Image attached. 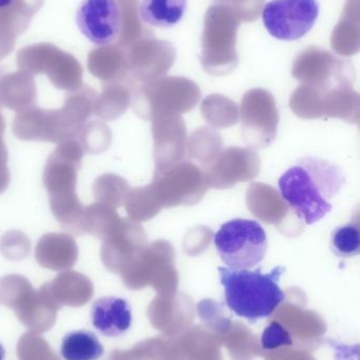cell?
Masks as SVG:
<instances>
[{
    "instance_id": "33",
    "label": "cell",
    "mask_w": 360,
    "mask_h": 360,
    "mask_svg": "<svg viewBox=\"0 0 360 360\" xmlns=\"http://www.w3.org/2000/svg\"><path fill=\"white\" fill-rule=\"evenodd\" d=\"M129 190L130 186L126 179L111 173L97 177L92 186L93 196L97 202L116 210L124 205Z\"/></svg>"
},
{
    "instance_id": "13",
    "label": "cell",
    "mask_w": 360,
    "mask_h": 360,
    "mask_svg": "<svg viewBox=\"0 0 360 360\" xmlns=\"http://www.w3.org/2000/svg\"><path fill=\"white\" fill-rule=\"evenodd\" d=\"M294 77L302 84L327 89L352 84L355 72L350 61L338 58L323 49L311 46L300 53L293 65Z\"/></svg>"
},
{
    "instance_id": "34",
    "label": "cell",
    "mask_w": 360,
    "mask_h": 360,
    "mask_svg": "<svg viewBox=\"0 0 360 360\" xmlns=\"http://www.w3.org/2000/svg\"><path fill=\"white\" fill-rule=\"evenodd\" d=\"M331 250L342 258L357 256L360 252V226L359 213L346 226L335 229L331 235Z\"/></svg>"
},
{
    "instance_id": "15",
    "label": "cell",
    "mask_w": 360,
    "mask_h": 360,
    "mask_svg": "<svg viewBox=\"0 0 360 360\" xmlns=\"http://www.w3.org/2000/svg\"><path fill=\"white\" fill-rule=\"evenodd\" d=\"M147 245V235L141 224L120 217V221L103 239L101 262L108 270L122 274Z\"/></svg>"
},
{
    "instance_id": "8",
    "label": "cell",
    "mask_w": 360,
    "mask_h": 360,
    "mask_svg": "<svg viewBox=\"0 0 360 360\" xmlns=\"http://www.w3.org/2000/svg\"><path fill=\"white\" fill-rule=\"evenodd\" d=\"M17 67L31 75L44 74L58 90L72 92L82 86L84 69L80 61L49 42L31 44L20 49L16 56Z\"/></svg>"
},
{
    "instance_id": "26",
    "label": "cell",
    "mask_w": 360,
    "mask_h": 360,
    "mask_svg": "<svg viewBox=\"0 0 360 360\" xmlns=\"http://www.w3.org/2000/svg\"><path fill=\"white\" fill-rule=\"evenodd\" d=\"M187 0H142L139 19L151 27H170L183 18Z\"/></svg>"
},
{
    "instance_id": "36",
    "label": "cell",
    "mask_w": 360,
    "mask_h": 360,
    "mask_svg": "<svg viewBox=\"0 0 360 360\" xmlns=\"http://www.w3.org/2000/svg\"><path fill=\"white\" fill-rule=\"evenodd\" d=\"M19 360H61L40 334L27 332L21 336L17 344Z\"/></svg>"
},
{
    "instance_id": "31",
    "label": "cell",
    "mask_w": 360,
    "mask_h": 360,
    "mask_svg": "<svg viewBox=\"0 0 360 360\" xmlns=\"http://www.w3.org/2000/svg\"><path fill=\"white\" fill-rule=\"evenodd\" d=\"M123 205H125L129 219L137 222L152 219L163 210L149 184L142 188H130Z\"/></svg>"
},
{
    "instance_id": "29",
    "label": "cell",
    "mask_w": 360,
    "mask_h": 360,
    "mask_svg": "<svg viewBox=\"0 0 360 360\" xmlns=\"http://www.w3.org/2000/svg\"><path fill=\"white\" fill-rule=\"evenodd\" d=\"M122 18V31L118 44L128 48L142 38L151 37L152 31L142 25L139 15V0H116Z\"/></svg>"
},
{
    "instance_id": "12",
    "label": "cell",
    "mask_w": 360,
    "mask_h": 360,
    "mask_svg": "<svg viewBox=\"0 0 360 360\" xmlns=\"http://www.w3.org/2000/svg\"><path fill=\"white\" fill-rule=\"evenodd\" d=\"M12 130L20 141L52 143L77 139L80 132L63 108L46 110L37 105L17 112L13 118Z\"/></svg>"
},
{
    "instance_id": "37",
    "label": "cell",
    "mask_w": 360,
    "mask_h": 360,
    "mask_svg": "<svg viewBox=\"0 0 360 360\" xmlns=\"http://www.w3.org/2000/svg\"><path fill=\"white\" fill-rule=\"evenodd\" d=\"M31 252V241L20 231H8L0 238V253L8 260H23Z\"/></svg>"
},
{
    "instance_id": "18",
    "label": "cell",
    "mask_w": 360,
    "mask_h": 360,
    "mask_svg": "<svg viewBox=\"0 0 360 360\" xmlns=\"http://www.w3.org/2000/svg\"><path fill=\"white\" fill-rule=\"evenodd\" d=\"M247 205L254 216L268 224H275L283 234L302 232L304 224L292 213L281 195L273 186L253 184L247 192Z\"/></svg>"
},
{
    "instance_id": "25",
    "label": "cell",
    "mask_w": 360,
    "mask_h": 360,
    "mask_svg": "<svg viewBox=\"0 0 360 360\" xmlns=\"http://www.w3.org/2000/svg\"><path fill=\"white\" fill-rule=\"evenodd\" d=\"M135 88L124 82H103V92L97 97L93 114L108 122L118 120L130 107Z\"/></svg>"
},
{
    "instance_id": "39",
    "label": "cell",
    "mask_w": 360,
    "mask_h": 360,
    "mask_svg": "<svg viewBox=\"0 0 360 360\" xmlns=\"http://www.w3.org/2000/svg\"><path fill=\"white\" fill-rule=\"evenodd\" d=\"M261 345L266 350H273L283 346H292L293 340L291 334L280 323L274 321L264 330Z\"/></svg>"
},
{
    "instance_id": "30",
    "label": "cell",
    "mask_w": 360,
    "mask_h": 360,
    "mask_svg": "<svg viewBox=\"0 0 360 360\" xmlns=\"http://www.w3.org/2000/svg\"><path fill=\"white\" fill-rule=\"evenodd\" d=\"M186 149L188 156L200 162L201 169L205 168L221 152V136L213 129L202 127L192 133Z\"/></svg>"
},
{
    "instance_id": "35",
    "label": "cell",
    "mask_w": 360,
    "mask_h": 360,
    "mask_svg": "<svg viewBox=\"0 0 360 360\" xmlns=\"http://www.w3.org/2000/svg\"><path fill=\"white\" fill-rule=\"evenodd\" d=\"M84 152L90 155L103 153L111 145L112 133L109 127L101 120L87 122L77 136Z\"/></svg>"
},
{
    "instance_id": "3",
    "label": "cell",
    "mask_w": 360,
    "mask_h": 360,
    "mask_svg": "<svg viewBox=\"0 0 360 360\" xmlns=\"http://www.w3.org/2000/svg\"><path fill=\"white\" fill-rule=\"evenodd\" d=\"M285 271L283 266H276L270 273L260 269L236 270L220 266V283L230 310L252 323L272 316L285 300V293L279 287Z\"/></svg>"
},
{
    "instance_id": "40",
    "label": "cell",
    "mask_w": 360,
    "mask_h": 360,
    "mask_svg": "<svg viewBox=\"0 0 360 360\" xmlns=\"http://www.w3.org/2000/svg\"><path fill=\"white\" fill-rule=\"evenodd\" d=\"M4 131H6V120L0 112V195L6 192L11 181L10 170L8 168V149L4 141Z\"/></svg>"
},
{
    "instance_id": "2",
    "label": "cell",
    "mask_w": 360,
    "mask_h": 360,
    "mask_svg": "<svg viewBox=\"0 0 360 360\" xmlns=\"http://www.w3.org/2000/svg\"><path fill=\"white\" fill-rule=\"evenodd\" d=\"M84 153L77 139L58 143L49 156L42 175L53 215L61 228L74 236L85 235L80 226L85 207L76 193L77 173Z\"/></svg>"
},
{
    "instance_id": "1",
    "label": "cell",
    "mask_w": 360,
    "mask_h": 360,
    "mask_svg": "<svg viewBox=\"0 0 360 360\" xmlns=\"http://www.w3.org/2000/svg\"><path fill=\"white\" fill-rule=\"evenodd\" d=\"M346 184L337 165L321 158H302L279 179V190L292 213L304 224H313L332 211V199Z\"/></svg>"
},
{
    "instance_id": "17",
    "label": "cell",
    "mask_w": 360,
    "mask_h": 360,
    "mask_svg": "<svg viewBox=\"0 0 360 360\" xmlns=\"http://www.w3.org/2000/svg\"><path fill=\"white\" fill-rule=\"evenodd\" d=\"M76 23L82 35L97 46L118 41L122 18L116 0H84L76 12Z\"/></svg>"
},
{
    "instance_id": "11",
    "label": "cell",
    "mask_w": 360,
    "mask_h": 360,
    "mask_svg": "<svg viewBox=\"0 0 360 360\" xmlns=\"http://www.w3.org/2000/svg\"><path fill=\"white\" fill-rule=\"evenodd\" d=\"M318 15L317 0H271L263 6L262 20L273 37L294 41L313 29Z\"/></svg>"
},
{
    "instance_id": "19",
    "label": "cell",
    "mask_w": 360,
    "mask_h": 360,
    "mask_svg": "<svg viewBox=\"0 0 360 360\" xmlns=\"http://www.w3.org/2000/svg\"><path fill=\"white\" fill-rule=\"evenodd\" d=\"M151 122L156 168L183 160L187 146V131L181 115L156 116Z\"/></svg>"
},
{
    "instance_id": "5",
    "label": "cell",
    "mask_w": 360,
    "mask_h": 360,
    "mask_svg": "<svg viewBox=\"0 0 360 360\" xmlns=\"http://www.w3.org/2000/svg\"><path fill=\"white\" fill-rule=\"evenodd\" d=\"M0 304L12 309L19 321L36 334L52 329L61 310L46 283L35 290L29 279L18 274L0 278Z\"/></svg>"
},
{
    "instance_id": "28",
    "label": "cell",
    "mask_w": 360,
    "mask_h": 360,
    "mask_svg": "<svg viewBox=\"0 0 360 360\" xmlns=\"http://www.w3.org/2000/svg\"><path fill=\"white\" fill-rule=\"evenodd\" d=\"M120 219L116 209L95 202L84 207L80 226L84 234L92 235L103 240Z\"/></svg>"
},
{
    "instance_id": "21",
    "label": "cell",
    "mask_w": 360,
    "mask_h": 360,
    "mask_svg": "<svg viewBox=\"0 0 360 360\" xmlns=\"http://www.w3.org/2000/svg\"><path fill=\"white\" fill-rule=\"evenodd\" d=\"M91 321L95 329L107 338L125 335L132 323L130 304L116 296L99 298L91 308Z\"/></svg>"
},
{
    "instance_id": "9",
    "label": "cell",
    "mask_w": 360,
    "mask_h": 360,
    "mask_svg": "<svg viewBox=\"0 0 360 360\" xmlns=\"http://www.w3.org/2000/svg\"><path fill=\"white\" fill-rule=\"evenodd\" d=\"M149 186L162 209L197 205L209 190L202 169L184 160L154 168Z\"/></svg>"
},
{
    "instance_id": "27",
    "label": "cell",
    "mask_w": 360,
    "mask_h": 360,
    "mask_svg": "<svg viewBox=\"0 0 360 360\" xmlns=\"http://www.w3.org/2000/svg\"><path fill=\"white\" fill-rule=\"evenodd\" d=\"M103 354V345L90 331L70 332L61 342V355L65 360H99Z\"/></svg>"
},
{
    "instance_id": "32",
    "label": "cell",
    "mask_w": 360,
    "mask_h": 360,
    "mask_svg": "<svg viewBox=\"0 0 360 360\" xmlns=\"http://www.w3.org/2000/svg\"><path fill=\"white\" fill-rule=\"evenodd\" d=\"M203 117L215 128H226L238 122L239 109L236 103L222 95H211L203 101Z\"/></svg>"
},
{
    "instance_id": "38",
    "label": "cell",
    "mask_w": 360,
    "mask_h": 360,
    "mask_svg": "<svg viewBox=\"0 0 360 360\" xmlns=\"http://www.w3.org/2000/svg\"><path fill=\"white\" fill-rule=\"evenodd\" d=\"M218 4L226 6L243 21H254L259 17L264 0H216Z\"/></svg>"
},
{
    "instance_id": "20",
    "label": "cell",
    "mask_w": 360,
    "mask_h": 360,
    "mask_svg": "<svg viewBox=\"0 0 360 360\" xmlns=\"http://www.w3.org/2000/svg\"><path fill=\"white\" fill-rule=\"evenodd\" d=\"M35 259L42 268L51 271H68L78 259L75 239L66 233H48L40 237L35 248Z\"/></svg>"
},
{
    "instance_id": "42",
    "label": "cell",
    "mask_w": 360,
    "mask_h": 360,
    "mask_svg": "<svg viewBox=\"0 0 360 360\" xmlns=\"http://www.w3.org/2000/svg\"><path fill=\"white\" fill-rule=\"evenodd\" d=\"M6 357V350H4V346L0 344V360H4Z\"/></svg>"
},
{
    "instance_id": "6",
    "label": "cell",
    "mask_w": 360,
    "mask_h": 360,
    "mask_svg": "<svg viewBox=\"0 0 360 360\" xmlns=\"http://www.w3.org/2000/svg\"><path fill=\"white\" fill-rule=\"evenodd\" d=\"M240 19L226 6L213 4L207 10L202 35L200 60L203 69L213 76L232 73L238 65L237 31Z\"/></svg>"
},
{
    "instance_id": "23",
    "label": "cell",
    "mask_w": 360,
    "mask_h": 360,
    "mask_svg": "<svg viewBox=\"0 0 360 360\" xmlns=\"http://www.w3.org/2000/svg\"><path fill=\"white\" fill-rule=\"evenodd\" d=\"M87 68L91 75L103 82H124L137 86L129 77L126 52L118 44H108L93 49L88 54Z\"/></svg>"
},
{
    "instance_id": "16",
    "label": "cell",
    "mask_w": 360,
    "mask_h": 360,
    "mask_svg": "<svg viewBox=\"0 0 360 360\" xmlns=\"http://www.w3.org/2000/svg\"><path fill=\"white\" fill-rule=\"evenodd\" d=\"M127 72L135 84L163 77L173 67L175 51L168 42L142 38L125 49Z\"/></svg>"
},
{
    "instance_id": "7",
    "label": "cell",
    "mask_w": 360,
    "mask_h": 360,
    "mask_svg": "<svg viewBox=\"0 0 360 360\" xmlns=\"http://www.w3.org/2000/svg\"><path fill=\"white\" fill-rule=\"evenodd\" d=\"M222 262L230 269H251L263 260L268 250L266 231L259 222L234 219L222 224L213 237Z\"/></svg>"
},
{
    "instance_id": "41",
    "label": "cell",
    "mask_w": 360,
    "mask_h": 360,
    "mask_svg": "<svg viewBox=\"0 0 360 360\" xmlns=\"http://www.w3.org/2000/svg\"><path fill=\"white\" fill-rule=\"evenodd\" d=\"M16 0H0V10L1 8H8V6H12Z\"/></svg>"
},
{
    "instance_id": "22",
    "label": "cell",
    "mask_w": 360,
    "mask_h": 360,
    "mask_svg": "<svg viewBox=\"0 0 360 360\" xmlns=\"http://www.w3.org/2000/svg\"><path fill=\"white\" fill-rule=\"evenodd\" d=\"M34 76L25 72H4L0 68V109L20 112L36 105Z\"/></svg>"
},
{
    "instance_id": "4",
    "label": "cell",
    "mask_w": 360,
    "mask_h": 360,
    "mask_svg": "<svg viewBox=\"0 0 360 360\" xmlns=\"http://www.w3.org/2000/svg\"><path fill=\"white\" fill-rule=\"evenodd\" d=\"M201 91L198 84L184 77H160L137 84L132 91L131 105L142 120L161 115H182L198 105Z\"/></svg>"
},
{
    "instance_id": "24",
    "label": "cell",
    "mask_w": 360,
    "mask_h": 360,
    "mask_svg": "<svg viewBox=\"0 0 360 360\" xmlns=\"http://www.w3.org/2000/svg\"><path fill=\"white\" fill-rule=\"evenodd\" d=\"M53 300L61 307L80 308L90 302L94 293L92 281L75 271H65L46 283Z\"/></svg>"
},
{
    "instance_id": "14",
    "label": "cell",
    "mask_w": 360,
    "mask_h": 360,
    "mask_svg": "<svg viewBox=\"0 0 360 360\" xmlns=\"http://www.w3.org/2000/svg\"><path fill=\"white\" fill-rule=\"evenodd\" d=\"M261 169V160L251 148L230 147L221 150L215 160L203 168L209 188H230L239 182L253 181Z\"/></svg>"
},
{
    "instance_id": "10",
    "label": "cell",
    "mask_w": 360,
    "mask_h": 360,
    "mask_svg": "<svg viewBox=\"0 0 360 360\" xmlns=\"http://www.w3.org/2000/svg\"><path fill=\"white\" fill-rule=\"evenodd\" d=\"M239 113L243 139L251 149H264L274 143L280 118L274 96L268 91L254 89L245 93Z\"/></svg>"
}]
</instances>
